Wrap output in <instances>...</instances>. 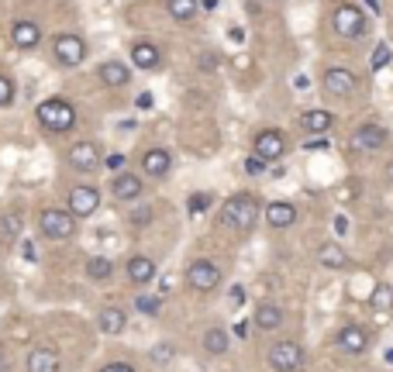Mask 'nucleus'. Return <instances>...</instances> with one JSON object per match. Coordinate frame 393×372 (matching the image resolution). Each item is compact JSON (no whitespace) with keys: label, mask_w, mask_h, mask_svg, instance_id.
I'll return each instance as SVG.
<instances>
[{"label":"nucleus","mask_w":393,"mask_h":372,"mask_svg":"<svg viewBox=\"0 0 393 372\" xmlns=\"http://www.w3.org/2000/svg\"><path fill=\"white\" fill-rule=\"evenodd\" d=\"M259 221V200L252 193H235L221 207V224L225 228H238V231H252Z\"/></svg>","instance_id":"nucleus-1"},{"label":"nucleus","mask_w":393,"mask_h":372,"mask_svg":"<svg viewBox=\"0 0 393 372\" xmlns=\"http://www.w3.org/2000/svg\"><path fill=\"white\" fill-rule=\"evenodd\" d=\"M35 117H38V124H42L45 131H52V135H66V131H73V124H76V110H73L69 101H62V97L42 101L38 110H35Z\"/></svg>","instance_id":"nucleus-2"},{"label":"nucleus","mask_w":393,"mask_h":372,"mask_svg":"<svg viewBox=\"0 0 393 372\" xmlns=\"http://www.w3.org/2000/svg\"><path fill=\"white\" fill-rule=\"evenodd\" d=\"M38 228L49 241H69L76 235V217L69 211H59V207H45L38 214Z\"/></svg>","instance_id":"nucleus-3"},{"label":"nucleus","mask_w":393,"mask_h":372,"mask_svg":"<svg viewBox=\"0 0 393 372\" xmlns=\"http://www.w3.org/2000/svg\"><path fill=\"white\" fill-rule=\"evenodd\" d=\"M269 366L276 372H300L304 369V348H300V341H293V338L276 341L273 352H269Z\"/></svg>","instance_id":"nucleus-4"},{"label":"nucleus","mask_w":393,"mask_h":372,"mask_svg":"<svg viewBox=\"0 0 393 372\" xmlns=\"http://www.w3.org/2000/svg\"><path fill=\"white\" fill-rule=\"evenodd\" d=\"M52 55H56L59 66L73 69V66H80L87 59V42L80 35H73V31H62V35H56V42H52Z\"/></svg>","instance_id":"nucleus-5"},{"label":"nucleus","mask_w":393,"mask_h":372,"mask_svg":"<svg viewBox=\"0 0 393 372\" xmlns=\"http://www.w3.org/2000/svg\"><path fill=\"white\" fill-rule=\"evenodd\" d=\"M332 24H335V31L341 38H362V31H366V14H362L355 3H338Z\"/></svg>","instance_id":"nucleus-6"},{"label":"nucleus","mask_w":393,"mask_h":372,"mask_svg":"<svg viewBox=\"0 0 393 372\" xmlns=\"http://www.w3.org/2000/svg\"><path fill=\"white\" fill-rule=\"evenodd\" d=\"M186 283H190L197 293H211V290H218V283H221V269L214 266L211 259H197V262H190V269H186Z\"/></svg>","instance_id":"nucleus-7"},{"label":"nucleus","mask_w":393,"mask_h":372,"mask_svg":"<svg viewBox=\"0 0 393 372\" xmlns=\"http://www.w3.org/2000/svg\"><path fill=\"white\" fill-rule=\"evenodd\" d=\"M101 207V190L94 186H73L69 190V214L73 217H90Z\"/></svg>","instance_id":"nucleus-8"},{"label":"nucleus","mask_w":393,"mask_h":372,"mask_svg":"<svg viewBox=\"0 0 393 372\" xmlns=\"http://www.w3.org/2000/svg\"><path fill=\"white\" fill-rule=\"evenodd\" d=\"M387 138H390V135H387V128L369 121V124H359V128H355L352 145H355L359 152H376V149H383V145H387Z\"/></svg>","instance_id":"nucleus-9"},{"label":"nucleus","mask_w":393,"mask_h":372,"mask_svg":"<svg viewBox=\"0 0 393 372\" xmlns=\"http://www.w3.org/2000/svg\"><path fill=\"white\" fill-rule=\"evenodd\" d=\"M283 152H286V138H283V131H259L255 135V156L262 162H276L283 159Z\"/></svg>","instance_id":"nucleus-10"},{"label":"nucleus","mask_w":393,"mask_h":372,"mask_svg":"<svg viewBox=\"0 0 393 372\" xmlns=\"http://www.w3.org/2000/svg\"><path fill=\"white\" fill-rule=\"evenodd\" d=\"M69 165L80 169V172H90L101 165V145L97 142H76L69 145Z\"/></svg>","instance_id":"nucleus-11"},{"label":"nucleus","mask_w":393,"mask_h":372,"mask_svg":"<svg viewBox=\"0 0 393 372\" xmlns=\"http://www.w3.org/2000/svg\"><path fill=\"white\" fill-rule=\"evenodd\" d=\"M10 42H14V49L31 52V49H38V42H42V28H38L35 21H14V28H10Z\"/></svg>","instance_id":"nucleus-12"},{"label":"nucleus","mask_w":393,"mask_h":372,"mask_svg":"<svg viewBox=\"0 0 393 372\" xmlns=\"http://www.w3.org/2000/svg\"><path fill=\"white\" fill-rule=\"evenodd\" d=\"M338 348H341V352H348V355H362V352L369 348V334H366V327H359V324H345V327L338 331Z\"/></svg>","instance_id":"nucleus-13"},{"label":"nucleus","mask_w":393,"mask_h":372,"mask_svg":"<svg viewBox=\"0 0 393 372\" xmlns=\"http://www.w3.org/2000/svg\"><path fill=\"white\" fill-rule=\"evenodd\" d=\"M325 90H328L332 97H348V94L355 90V73H348V69H341V66H332V69L325 73Z\"/></svg>","instance_id":"nucleus-14"},{"label":"nucleus","mask_w":393,"mask_h":372,"mask_svg":"<svg viewBox=\"0 0 393 372\" xmlns=\"http://www.w3.org/2000/svg\"><path fill=\"white\" fill-rule=\"evenodd\" d=\"M293 221H297V207H293V204H286V200L266 204V224H269V228L283 231V228H290Z\"/></svg>","instance_id":"nucleus-15"},{"label":"nucleus","mask_w":393,"mask_h":372,"mask_svg":"<svg viewBox=\"0 0 393 372\" xmlns=\"http://www.w3.org/2000/svg\"><path fill=\"white\" fill-rule=\"evenodd\" d=\"M111 193L117 200H138L142 197V179L135 172H117L111 183Z\"/></svg>","instance_id":"nucleus-16"},{"label":"nucleus","mask_w":393,"mask_h":372,"mask_svg":"<svg viewBox=\"0 0 393 372\" xmlns=\"http://www.w3.org/2000/svg\"><path fill=\"white\" fill-rule=\"evenodd\" d=\"M28 372H62V359L56 348H35L28 355Z\"/></svg>","instance_id":"nucleus-17"},{"label":"nucleus","mask_w":393,"mask_h":372,"mask_svg":"<svg viewBox=\"0 0 393 372\" xmlns=\"http://www.w3.org/2000/svg\"><path fill=\"white\" fill-rule=\"evenodd\" d=\"M142 169L149 172V176H156V179H163L169 169H172V156H169L166 149H149L145 156H142Z\"/></svg>","instance_id":"nucleus-18"},{"label":"nucleus","mask_w":393,"mask_h":372,"mask_svg":"<svg viewBox=\"0 0 393 372\" xmlns=\"http://www.w3.org/2000/svg\"><path fill=\"white\" fill-rule=\"evenodd\" d=\"M128 80H131V69H128L124 62H104V66H101V83H104V87L121 90V87H128Z\"/></svg>","instance_id":"nucleus-19"},{"label":"nucleus","mask_w":393,"mask_h":372,"mask_svg":"<svg viewBox=\"0 0 393 372\" xmlns=\"http://www.w3.org/2000/svg\"><path fill=\"white\" fill-rule=\"evenodd\" d=\"M159 49L152 45V42H135L131 45V62L138 66V69H159Z\"/></svg>","instance_id":"nucleus-20"},{"label":"nucleus","mask_w":393,"mask_h":372,"mask_svg":"<svg viewBox=\"0 0 393 372\" xmlns=\"http://www.w3.org/2000/svg\"><path fill=\"white\" fill-rule=\"evenodd\" d=\"M128 279L131 283H152L156 279V262L149 255H131L128 259Z\"/></svg>","instance_id":"nucleus-21"},{"label":"nucleus","mask_w":393,"mask_h":372,"mask_svg":"<svg viewBox=\"0 0 393 372\" xmlns=\"http://www.w3.org/2000/svg\"><path fill=\"white\" fill-rule=\"evenodd\" d=\"M124 327H128V314L121 311V307H104L101 311V331L104 334H124Z\"/></svg>","instance_id":"nucleus-22"},{"label":"nucleus","mask_w":393,"mask_h":372,"mask_svg":"<svg viewBox=\"0 0 393 372\" xmlns=\"http://www.w3.org/2000/svg\"><path fill=\"white\" fill-rule=\"evenodd\" d=\"M318 262L325 269H345L348 266V255H345V248L335 245V241H325L321 248H318Z\"/></svg>","instance_id":"nucleus-23"},{"label":"nucleus","mask_w":393,"mask_h":372,"mask_svg":"<svg viewBox=\"0 0 393 372\" xmlns=\"http://www.w3.org/2000/svg\"><path fill=\"white\" fill-rule=\"evenodd\" d=\"M252 320H255V327H262V331H276L283 324V311L276 304H259L255 314H252Z\"/></svg>","instance_id":"nucleus-24"},{"label":"nucleus","mask_w":393,"mask_h":372,"mask_svg":"<svg viewBox=\"0 0 393 372\" xmlns=\"http://www.w3.org/2000/svg\"><path fill=\"white\" fill-rule=\"evenodd\" d=\"M300 124H304L311 135H325V131L335 124V117H332V110H307V114L300 117Z\"/></svg>","instance_id":"nucleus-25"},{"label":"nucleus","mask_w":393,"mask_h":372,"mask_svg":"<svg viewBox=\"0 0 393 372\" xmlns=\"http://www.w3.org/2000/svg\"><path fill=\"white\" fill-rule=\"evenodd\" d=\"M228 348H231V334H228L225 327H211L204 334V352L207 355H225Z\"/></svg>","instance_id":"nucleus-26"},{"label":"nucleus","mask_w":393,"mask_h":372,"mask_svg":"<svg viewBox=\"0 0 393 372\" xmlns=\"http://www.w3.org/2000/svg\"><path fill=\"white\" fill-rule=\"evenodd\" d=\"M369 307L380 314V318H390L393 311V286L387 283H380V286H373V297H369Z\"/></svg>","instance_id":"nucleus-27"},{"label":"nucleus","mask_w":393,"mask_h":372,"mask_svg":"<svg viewBox=\"0 0 393 372\" xmlns=\"http://www.w3.org/2000/svg\"><path fill=\"white\" fill-rule=\"evenodd\" d=\"M87 276H90L94 283H107L114 276V262L107 255H94V259H87Z\"/></svg>","instance_id":"nucleus-28"},{"label":"nucleus","mask_w":393,"mask_h":372,"mask_svg":"<svg viewBox=\"0 0 393 372\" xmlns=\"http://www.w3.org/2000/svg\"><path fill=\"white\" fill-rule=\"evenodd\" d=\"M17 235H21V214L10 211L0 217V245H10V241H17Z\"/></svg>","instance_id":"nucleus-29"},{"label":"nucleus","mask_w":393,"mask_h":372,"mask_svg":"<svg viewBox=\"0 0 393 372\" xmlns=\"http://www.w3.org/2000/svg\"><path fill=\"white\" fill-rule=\"evenodd\" d=\"M169 14H172L176 21H193L197 0H169Z\"/></svg>","instance_id":"nucleus-30"},{"label":"nucleus","mask_w":393,"mask_h":372,"mask_svg":"<svg viewBox=\"0 0 393 372\" xmlns=\"http://www.w3.org/2000/svg\"><path fill=\"white\" fill-rule=\"evenodd\" d=\"M135 307H138L145 318H156V314H159V307H163V300H159V297H138V300H135Z\"/></svg>","instance_id":"nucleus-31"},{"label":"nucleus","mask_w":393,"mask_h":372,"mask_svg":"<svg viewBox=\"0 0 393 372\" xmlns=\"http://www.w3.org/2000/svg\"><path fill=\"white\" fill-rule=\"evenodd\" d=\"M211 200H214L211 193H200V190H197V193H190V204H186V207H190V214H204L211 207Z\"/></svg>","instance_id":"nucleus-32"},{"label":"nucleus","mask_w":393,"mask_h":372,"mask_svg":"<svg viewBox=\"0 0 393 372\" xmlns=\"http://www.w3.org/2000/svg\"><path fill=\"white\" fill-rule=\"evenodd\" d=\"M197 66H200L204 73H214V69L221 66V55H218V52H200V55H197Z\"/></svg>","instance_id":"nucleus-33"},{"label":"nucleus","mask_w":393,"mask_h":372,"mask_svg":"<svg viewBox=\"0 0 393 372\" xmlns=\"http://www.w3.org/2000/svg\"><path fill=\"white\" fill-rule=\"evenodd\" d=\"M14 104V83L7 76H0V107H10Z\"/></svg>","instance_id":"nucleus-34"},{"label":"nucleus","mask_w":393,"mask_h":372,"mask_svg":"<svg viewBox=\"0 0 393 372\" xmlns=\"http://www.w3.org/2000/svg\"><path fill=\"white\" fill-rule=\"evenodd\" d=\"M304 149H307V152H325V149H332V145H328V138H325V135H311Z\"/></svg>","instance_id":"nucleus-35"},{"label":"nucleus","mask_w":393,"mask_h":372,"mask_svg":"<svg viewBox=\"0 0 393 372\" xmlns=\"http://www.w3.org/2000/svg\"><path fill=\"white\" fill-rule=\"evenodd\" d=\"M266 165H269V162H262L259 156H249V159H245V172L259 176V172H266Z\"/></svg>","instance_id":"nucleus-36"},{"label":"nucleus","mask_w":393,"mask_h":372,"mask_svg":"<svg viewBox=\"0 0 393 372\" xmlns=\"http://www.w3.org/2000/svg\"><path fill=\"white\" fill-rule=\"evenodd\" d=\"M387 59H390V49H387V45H380L376 55H373V69H383V66H387Z\"/></svg>","instance_id":"nucleus-37"},{"label":"nucleus","mask_w":393,"mask_h":372,"mask_svg":"<svg viewBox=\"0 0 393 372\" xmlns=\"http://www.w3.org/2000/svg\"><path fill=\"white\" fill-rule=\"evenodd\" d=\"M228 297H231V304H235V307H242V304H245V290H242V286H231V293H228Z\"/></svg>","instance_id":"nucleus-38"},{"label":"nucleus","mask_w":393,"mask_h":372,"mask_svg":"<svg viewBox=\"0 0 393 372\" xmlns=\"http://www.w3.org/2000/svg\"><path fill=\"white\" fill-rule=\"evenodd\" d=\"M101 372H135V369H131L128 362H111V366H104Z\"/></svg>","instance_id":"nucleus-39"},{"label":"nucleus","mask_w":393,"mask_h":372,"mask_svg":"<svg viewBox=\"0 0 393 372\" xmlns=\"http://www.w3.org/2000/svg\"><path fill=\"white\" fill-rule=\"evenodd\" d=\"M169 355H172V352H169L166 345H159V348L152 352V359H156V362H169Z\"/></svg>","instance_id":"nucleus-40"},{"label":"nucleus","mask_w":393,"mask_h":372,"mask_svg":"<svg viewBox=\"0 0 393 372\" xmlns=\"http://www.w3.org/2000/svg\"><path fill=\"white\" fill-rule=\"evenodd\" d=\"M228 38H231V42H242V38H245V31H242V28H231V31H228Z\"/></svg>","instance_id":"nucleus-41"},{"label":"nucleus","mask_w":393,"mask_h":372,"mask_svg":"<svg viewBox=\"0 0 393 372\" xmlns=\"http://www.w3.org/2000/svg\"><path fill=\"white\" fill-rule=\"evenodd\" d=\"M24 259H28V262H35V259H38V255H35V245H31V241L24 245Z\"/></svg>","instance_id":"nucleus-42"},{"label":"nucleus","mask_w":393,"mask_h":372,"mask_svg":"<svg viewBox=\"0 0 393 372\" xmlns=\"http://www.w3.org/2000/svg\"><path fill=\"white\" fill-rule=\"evenodd\" d=\"M214 7H218V0H200L197 3V10H214Z\"/></svg>","instance_id":"nucleus-43"},{"label":"nucleus","mask_w":393,"mask_h":372,"mask_svg":"<svg viewBox=\"0 0 393 372\" xmlns=\"http://www.w3.org/2000/svg\"><path fill=\"white\" fill-rule=\"evenodd\" d=\"M172 286H176V279H172V276H166V279H163V293H169Z\"/></svg>","instance_id":"nucleus-44"},{"label":"nucleus","mask_w":393,"mask_h":372,"mask_svg":"<svg viewBox=\"0 0 393 372\" xmlns=\"http://www.w3.org/2000/svg\"><path fill=\"white\" fill-rule=\"evenodd\" d=\"M121 162H124L121 156H111V159H107V165H111V169H121Z\"/></svg>","instance_id":"nucleus-45"},{"label":"nucleus","mask_w":393,"mask_h":372,"mask_svg":"<svg viewBox=\"0 0 393 372\" xmlns=\"http://www.w3.org/2000/svg\"><path fill=\"white\" fill-rule=\"evenodd\" d=\"M366 3H369V7H373V14H376V10H380V0H366Z\"/></svg>","instance_id":"nucleus-46"},{"label":"nucleus","mask_w":393,"mask_h":372,"mask_svg":"<svg viewBox=\"0 0 393 372\" xmlns=\"http://www.w3.org/2000/svg\"><path fill=\"white\" fill-rule=\"evenodd\" d=\"M0 372H7V359L3 355H0Z\"/></svg>","instance_id":"nucleus-47"},{"label":"nucleus","mask_w":393,"mask_h":372,"mask_svg":"<svg viewBox=\"0 0 393 372\" xmlns=\"http://www.w3.org/2000/svg\"><path fill=\"white\" fill-rule=\"evenodd\" d=\"M390 179H393V162H390Z\"/></svg>","instance_id":"nucleus-48"}]
</instances>
